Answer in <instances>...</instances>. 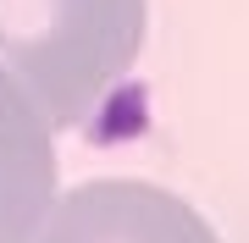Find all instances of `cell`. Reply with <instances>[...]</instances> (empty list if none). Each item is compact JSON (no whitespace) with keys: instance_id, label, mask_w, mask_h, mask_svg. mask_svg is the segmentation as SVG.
Instances as JSON below:
<instances>
[{"instance_id":"1","label":"cell","mask_w":249,"mask_h":243,"mask_svg":"<svg viewBox=\"0 0 249 243\" xmlns=\"http://www.w3.org/2000/svg\"><path fill=\"white\" fill-rule=\"evenodd\" d=\"M150 0H0V72L50 127L89 122L144 50Z\"/></svg>"},{"instance_id":"2","label":"cell","mask_w":249,"mask_h":243,"mask_svg":"<svg viewBox=\"0 0 249 243\" xmlns=\"http://www.w3.org/2000/svg\"><path fill=\"white\" fill-rule=\"evenodd\" d=\"M28 243H222L178 194L133 177H100L55 199Z\"/></svg>"},{"instance_id":"3","label":"cell","mask_w":249,"mask_h":243,"mask_svg":"<svg viewBox=\"0 0 249 243\" xmlns=\"http://www.w3.org/2000/svg\"><path fill=\"white\" fill-rule=\"evenodd\" d=\"M55 205V144L50 122L0 72V243H28Z\"/></svg>"}]
</instances>
